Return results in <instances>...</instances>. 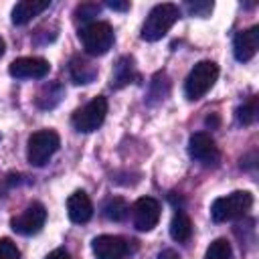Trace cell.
Here are the masks:
<instances>
[{
  "instance_id": "277c9868",
  "label": "cell",
  "mask_w": 259,
  "mask_h": 259,
  "mask_svg": "<svg viewBox=\"0 0 259 259\" xmlns=\"http://www.w3.org/2000/svg\"><path fill=\"white\" fill-rule=\"evenodd\" d=\"M61 146V138L57 132L53 130H38L28 138V146H26V158L32 166L40 168L45 166L53 154L59 150Z\"/></svg>"
},
{
  "instance_id": "ba28073f",
  "label": "cell",
  "mask_w": 259,
  "mask_h": 259,
  "mask_svg": "<svg viewBox=\"0 0 259 259\" xmlns=\"http://www.w3.org/2000/svg\"><path fill=\"white\" fill-rule=\"evenodd\" d=\"M188 154L192 160L200 162V164H217L219 162V148L214 144V140L210 138V134L206 132H194L188 140Z\"/></svg>"
},
{
  "instance_id": "9c48e42d",
  "label": "cell",
  "mask_w": 259,
  "mask_h": 259,
  "mask_svg": "<svg viewBox=\"0 0 259 259\" xmlns=\"http://www.w3.org/2000/svg\"><path fill=\"white\" fill-rule=\"evenodd\" d=\"M51 71V63L42 57H20L14 59L8 67V73L14 79H42Z\"/></svg>"
},
{
  "instance_id": "3957f363",
  "label": "cell",
  "mask_w": 259,
  "mask_h": 259,
  "mask_svg": "<svg viewBox=\"0 0 259 259\" xmlns=\"http://www.w3.org/2000/svg\"><path fill=\"white\" fill-rule=\"evenodd\" d=\"M217 77H219L217 63H212V61H200V63H196L190 69V73H188V77L184 81V95H186V99H190V101L200 99L214 85Z\"/></svg>"
},
{
  "instance_id": "30bf717a",
  "label": "cell",
  "mask_w": 259,
  "mask_h": 259,
  "mask_svg": "<svg viewBox=\"0 0 259 259\" xmlns=\"http://www.w3.org/2000/svg\"><path fill=\"white\" fill-rule=\"evenodd\" d=\"M132 217L138 231H152L160 221V202L152 196H142L136 200Z\"/></svg>"
},
{
  "instance_id": "603a6c76",
  "label": "cell",
  "mask_w": 259,
  "mask_h": 259,
  "mask_svg": "<svg viewBox=\"0 0 259 259\" xmlns=\"http://www.w3.org/2000/svg\"><path fill=\"white\" fill-rule=\"evenodd\" d=\"M186 8H188V12H190L192 16H208L210 10H212V2L196 0V2H188Z\"/></svg>"
},
{
  "instance_id": "e0dca14e",
  "label": "cell",
  "mask_w": 259,
  "mask_h": 259,
  "mask_svg": "<svg viewBox=\"0 0 259 259\" xmlns=\"http://www.w3.org/2000/svg\"><path fill=\"white\" fill-rule=\"evenodd\" d=\"M190 235H192V221H190V217L186 212H182V210H176L172 221H170V237L174 241H178V243H184V241L190 239Z\"/></svg>"
},
{
  "instance_id": "2e32d148",
  "label": "cell",
  "mask_w": 259,
  "mask_h": 259,
  "mask_svg": "<svg viewBox=\"0 0 259 259\" xmlns=\"http://www.w3.org/2000/svg\"><path fill=\"white\" fill-rule=\"evenodd\" d=\"M63 95H65V89H63L61 83H47L36 93L34 103L40 109H53L55 105H59V101L63 99Z\"/></svg>"
},
{
  "instance_id": "52a82bcc",
  "label": "cell",
  "mask_w": 259,
  "mask_h": 259,
  "mask_svg": "<svg viewBox=\"0 0 259 259\" xmlns=\"http://www.w3.org/2000/svg\"><path fill=\"white\" fill-rule=\"evenodd\" d=\"M45 221H47V208L40 202H32L18 217L10 221V227L14 233L28 237V235H36L45 227Z\"/></svg>"
},
{
  "instance_id": "ac0fdd59",
  "label": "cell",
  "mask_w": 259,
  "mask_h": 259,
  "mask_svg": "<svg viewBox=\"0 0 259 259\" xmlns=\"http://www.w3.org/2000/svg\"><path fill=\"white\" fill-rule=\"evenodd\" d=\"M136 77V71H134V61L130 57H121L113 69V75H111V87H123L127 83H132Z\"/></svg>"
},
{
  "instance_id": "7c38bea8",
  "label": "cell",
  "mask_w": 259,
  "mask_h": 259,
  "mask_svg": "<svg viewBox=\"0 0 259 259\" xmlns=\"http://www.w3.org/2000/svg\"><path fill=\"white\" fill-rule=\"evenodd\" d=\"M259 49V26H251L247 30H241L235 34V40H233V55L237 61L241 63H247L255 57Z\"/></svg>"
},
{
  "instance_id": "8992f818",
  "label": "cell",
  "mask_w": 259,
  "mask_h": 259,
  "mask_svg": "<svg viewBox=\"0 0 259 259\" xmlns=\"http://www.w3.org/2000/svg\"><path fill=\"white\" fill-rule=\"evenodd\" d=\"M105 113H107V99L103 95H97L89 103H85L83 107H79L73 113L71 123H73V127L77 132L89 134V132H95L103 123Z\"/></svg>"
},
{
  "instance_id": "83f0119b",
  "label": "cell",
  "mask_w": 259,
  "mask_h": 259,
  "mask_svg": "<svg viewBox=\"0 0 259 259\" xmlns=\"http://www.w3.org/2000/svg\"><path fill=\"white\" fill-rule=\"evenodd\" d=\"M4 49H6V45H4V40H2V38H0V57H2V55H4Z\"/></svg>"
},
{
  "instance_id": "ffe728a7",
  "label": "cell",
  "mask_w": 259,
  "mask_h": 259,
  "mask_svg": "<svg viewBox=\"0 0 259 259\" xmlns=\"http://www.w3.org/2000/svg\"><path fill=\"white\" fill-rule=\"evenodd\" d=\"M231 243L227 241V239H214L210 245H208V249H206V253H204V259H231Z\"/></svg>"
},
{
  "instance_id": "9a60e30c",
  "label": "cell",
  "mask_w": 259,
  "mask_h": 259,
  "mask_svg": "<svg viewBox=\"0 0 259 259\" xmlns=\"http://www.w3.org/2000/svg\"><path fill=\"white\" fill-rule=\"evenodd\" d=\"M69 75H71L73 83L87 85L97 77V67L85 57H73L69 63Z\"/></svg>"
},
{
  "instance_id": "5bb4252c",
  "label": "cell",
  "mask_w": 259,
  "mask_h": 259,
  "mask_svg": "<svg viewBox=\"0 0 259 259\" xmlns=\"http://www.w3.org/2000/svg\"><path fill=\"white\" fill-rule=\"evenodd\" d=\"M51 6L49 0H20L12 8V22L14 24H26L40 12H45Z\"/></svg>"
},
{
  "instance_id": "4316f807",
  "label": "cell",
  "mask_w": 259,
  "mask_h": 259,
  "mask_svg": "<svg viewBox=\"0 0 259 259\" xmlns=\"http://www.w3.org/2000/svg\"><path fill=\"white\" fill-rule=\"evenodd\" d=\"M158 259H180V255H178L176 251H172V249H164V251L158 255Z\"/></svg>"
},
{
  "instance_id": "7a4b0ae2",
  "label": "cell",
  "mask_w": 259,
  "mask_h": 259,
  "mask_svg": "<svg viewBox=\"0 0 259 259\" xmlns=\"http://www.w3.org/2000/svg\"><path fill=\"white\" fill-rule=\"evenodd\" d=\"M253 204V196L247 190H235L227 196H221L212 202L210 206V217L214 223H225V221H235L241 219Z\"/></svg>"
},
{
  "instance_id": "7402d4cb",
  "label": "cell",
  "mask_w": 259,
  "mask_h": 259,
  "mask_svg": "<svg viewBox=\"0 0 259 259\" xmlns=\"http://www.w3.org/2000/svg\"><path fill=\"white\" fill-rule=\"evenodd\" d=\"M0 259H20L16 243H12L10 239H0Z\"/></svg>"
},
{
  "instance_id": "4fadbf2b",
  "label": "cell",
  "mask_w": 259,
  "mask_h": 259,
  "mask_svg": "<svg viewBox=\"0 0 259 259\" xmlns=\"http://www.w3.org/2000/svg\"><path fill=\"white\" fill-rule=\"evenodd\" d=\"M67 214H69V219H71L73 223H77V225L87 223V221L93 217L91 198H89L83 190L73 192V194L67 198Z\"/></svg>"
},
{
  "instance_id": "8fae6325",
  "label": "cell",
  "mask_w": 259,
  "mask_h": 259,
  "mask_svg": "<svg viewBox=\"0 0 259 259\" xmlns=\"http://www.w3.org/2000/svg\"><path fill=\"white\" fill-rule=\"evenodd\" d=\"M95 259H125L130 245L125 239L115 235H99L91 243Z\"/></svg>"
},
{
  "instance_id": "cb8c5ba5",
  "label": "cell",
  "mask_w": 259,
  "mask_h": 259,
  "mask_svg": "<svg viewBox=\"0 0 259 259\" xmlns=\"http://www.w3.org/2000/svg\"><path fill=\"white\" fill-rule=\"evenodd\" d=\"M99 10H101V6L99 4H81V6H77V10H75V16L77 18H81V20H91L93 16H97L99 14Z\"/></svg>"
},
{
  "instance_id": "44dd1931",
  "label": "cell",
  "mask_w": 259,
  "mask_h": 259,
  "mask_svg": "<svg viewBox=\"0 0 259 259\" xmlns=\"http://www.w3.org/2000/svg\"><path fill=\"white\" fill-rule=\"evenodd\" d=\"M257 117V99H251L249 103H243L237 107V121L241 125H251Z\"/></svg>"
},
{
  "instance_id": "5b68a950",
  "label": "cell",
  "mask_w": 259,
  "mask_h": 259,
  "mask_svg": "<svg viewBox=\"0 0 259 259\" xmlns=\"http://www.w3.org/2000/svg\"><path fill=\"white\" fill-rule=\"evenodd\" d=\"M79 38H81L87 55H91V57L105 55L113 45V28L107 22L95 20V22H89L81 28Z\"/></svg>"
},
{
  "instance_id": "484cf974",
  "label": "cell",
  "mask_w": 259,
  "mask_h": 259,
  "mask_svg": "<svg viewBox=\"0 0 259 259\" xmlns=\"http://www.w3.org/2000/svg\"><path fill=\"white\" fill-rule=\"evenodd\" d=\"M107 6L111 10H130V2H117V0H109Z\"/></svg>"
},
{
  "instance_id": "d4e9b609",
  "label": "cell",
  "mask_w": 259,
  "mask_h": 259,
  "mask_svg": "<svg viewBox=\"0 0 259 259\" xmlns=\"http://www.w3.org/2000/svg\"><path fill=\"white\" fill-rule=\"evenodd\" d=\"M47 259H71V255L65 251V249H55L47 255Z\"/></svg>"
},
{
  "instance_id": "d6986e66",
  "label": "cell",
  "mask_w": 259,
  "mask_h": 259,
  "mask_svg": "<svg viewBox=\"0 0 259 259\" xmlns=\"http://www.w3.org/2000/svg\"><path fill=\"white\" fill-rule=\"evenodd\" d=\"M127 212H130V206H127V202H125L123 198H119V196H113V198L105 200V204H103V214H105V219H109V221H113V223L125 221V219H127Z\"/></svg>"
},
{
  "instance_id": "6da1fadb",
  "label": "cell",
  "mask_w": 259,
  "mask_h": 259,
  "mask_svg": "<svg viewBox=\"0 0 259 259\" xmlns=\"http://www.w3.org/2000/svg\"><path fill=\"white\" fill-rule=\"evenodd\" d=\"M180 10L176 4H158L150 10V14L146 16V22L142 26V38L148 42L160 40L170 28L172 24L178 20Z\"/></svg>"
}]
</instances>
